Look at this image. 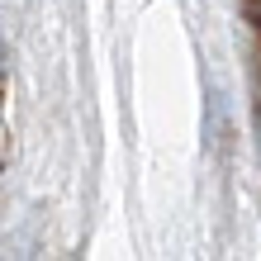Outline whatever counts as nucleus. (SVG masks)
<instances>
[{
  "label": "nucleus",
  "instance_id": "obj_1",
  "mask_svg": "<svg viewBox=\"0 0 261 261\" xmlns=\"http://www.w3.org/2000/svg\"><path fill=\"white\" fill-rule=\"evenodd\" d=\"M247 14H252V19L261 24V0H247Z\"/></svg>",
  "mask_w": 261,
  "mask_h": 261
},
{
  "label": "nucleus",
  "instance_id": "obj_2",
  "mask_svg": "<svg viewBox=\"0 0 261 261\" xmlns=\"http://www.w3.org/2000/svg\"><path fill=\"white\" fill-rule=\"evenodd\" d=\"M0 76H5V48H0Z\"/></svg>",
  "mask_w": 261,
  "mask_h": 261
}]
</instances>
